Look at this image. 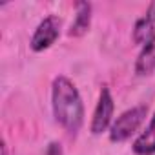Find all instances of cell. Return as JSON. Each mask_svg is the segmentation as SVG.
I'll use <instances>...</instances> for the list:
<instances>
[{
  "instance_id": "obj_9",
  "label": "cell",
  "mask_w": 155,
  "mask_h": 155,
  "mask_svg": "<svg viewBox=\"0 0 155 155\" xmlns=\"http://www.w3.org/2000/svg\"><path fill=\"white\" fill-rule=\"evenodd\" d=\"M46 155H64V153H62V148L58 142H51L46 150Z\"/></svg>"
},
{
  "instance_id": "obj_1",
  "label": "cell",
  "mask_w": 155,
  "mask_h": 155,
  "mask_svg": "<svg viewBox=\"0 0 155 155\" xmlns=\"http://www.w3.org/2000/svg\"><path fill=\"white\" fill-rule=\"evenodd\" d=\"M53 113L60 126L68 131H79L84 120L82 99L75 84L66 77H57L53 81Z\"/></svg>"
},
{
  "instance_id": "obj_3",
  "label": "cell",
  "mask_w": 155,
  "mask_h": 155,
  "mask_svg": "<svg viewBox=\"0 0 155 155\" xmlns=\"http://www.w3.org/2000/svg\"><path fill=\"white\" fill-rule=\"evenodd\" d=\"M58 33H60V20L57 17H53V15L44 18L38 24V28L35 29L33 37H31V49L33 51L48 49L58 38Z\"/></svg>"
},
{
  "instance_id": "obj_2",
  "label": "cell",
  "mask_w": 155,
  "mask_h": 155,
  "mask_svg": "<svg viewBox=\"0 0 155 155\" xmlns=\"http://www.w3.org/2000/svg\"><path fill=\"white\" fill-rule=\"evenodd\" d=\"M146 111L148 108L146 106H135L128 111H124L111 126V131H110V139L113 142H122L126 139L131 137L133 131H137V128L142 124L144 117H146Z\"/></svg>"
},
{
  "instance_id": "obj_5",
  "label": "cell",
  "mask_w": 155,
  "mask_h": 155,
  "mask_svg": "<svg viewBox=\"0 0 155 155\" xmlns=\"http://www.w3.org/2000/svg\"><path fill=\"white\" fill-rule=\"evenodd\" d=\"M91 22V6L88 2H77V17L71 24L69 37H82L90 29Z\"/></svg>"
},
{
  "instance_id": "obj_8",
  "label": "cell",
  "mask_w": 155,
  "mask_h": 155,
  "mask_svg": "<svg viewBox=\"0 0 155 155\" xmlns=\"http://www.w3.org/2000/svg\"><path fill=\"white\" fill-rule=\"evenodd\" d=\"M153 37H155L153 35V22H150L146 17L137 20L135 29H133V40L137 44H148Z\"/></svg>"
},
{
  "instance_id": "obj_7",
  "label": "cell",
  "mask_w": 155,
  "mask_h": 155,
  "mask_svg": "<svg viewBox=\"0 0 155 155\" xmlns=\"http://www.w3.org/2000/svg\"><path fill=\"white\" fill-rule=\"evenodd\" d=\"M133 151L137 155H153L155 153V115H153L150 126L146 128V131L140 133L137 137V140L133 142Z\"/></svg>"
},
{
  "instance_id": "obj_4",
  "label": "cell",
  "mask_w": 155,
  "mask_h": 155,
  "mask_svg": "<svg viewBox=\"0 0 155 155\" xmlns=\"http://www.w3.org/2000/svg\"><path fill=\"white\" fill-rule=\"evenodd\" d=\"M111 115H113V99H111L110 90H108V88H102V90H101V97H99V104H97L95 113H93L91 131H93L95 135L106 131V128L110 126Z\"/></svg>"
},
{
  "instance_id": "obj_6",
  "label": "cell",
  "mask_w": 155,
  "mask_h": 155,
  "mask_svg": "<svg viewBox=\"0 0 155 155\" xmlns=\"http://www.w3.org/2000/svg\"><path fill=\"white\" fill-rule=\"evenodd\" d=\"M153 69H155V37L148 44H144V48L139 53L137 62H135L137 75H150Z\"/></svg>"
},
{
  "instance_id": "obj_10",
  "label": "cell",
  "mask_w": 155,
  "mask_h": 155,
  "mask_svg": "<svg viewBox=\"0 0 155 155\" xmlns=\"http://www.w3.org/2000/svg\"><path fill=\"white\" fill-rule=\"evenodd\" d=\"M146 18H148L150 22H155V2L150 4V8H148V11H146Z\"/></svg>"
}]
</instances>
